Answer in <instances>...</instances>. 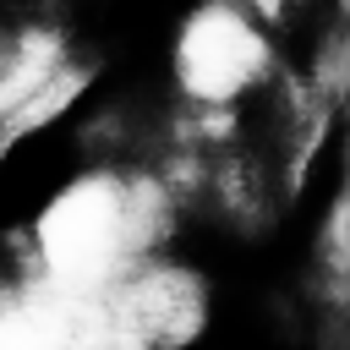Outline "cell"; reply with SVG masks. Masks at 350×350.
<instances>
[{"mask_svg": "<svg viewBox=\"0 0 350 350\" xmlns=\"http://www.w3.org/2000/svg\"><path fill=\"white\" fill-rule=\"evenodd\" d=\"M159 235V197L126 175H82L38 213L44 279L71 295H98L126 279Z\"/></svg>", "mask_w": 350, "mask_h": 350, "instance_id": "obj_1", "label": "cell"}, {"mask_svg": "<svg viewBox=\"0 0 350 350\" xmlns=\"http://www.w3.org/2000/svg\"><path fill=\"white\" fill-rule=\"evenodd\" d=\"M202 328V284L175 262H137L93 295V350H180Z\"/></svg>", "mask_w": 350, "mask_h": 350, "instance_id": "obj_2", "label": "cell"}, {"mask_svg": "<svg viewBox=\"0 0 350 350\" xmlns=\"http://www.w3.org/2000/svg\"><path fill=\"white\" fill-rule=\"evenodd\" d=\"M268 71V38L235 5H202L175 38V77L191 98H235Z\"/></svg>", "mask_w": 350, "mask_h": 350, "instance_id": "obj_3", "label": "cell"}, {"mask_svg": "<svg viewBox=\"0 0 350 350\" xmlns=\"http://www.w3.org/2000/svg\"><path fill=\"white\" fill-rule=\"evenodd\" d=\"M0 350H93V295L49 279L0 295Z\"/></svg>", "mask_w": 350, "mask_h": 350, "instance_id": "obj_4", "label": "cell"}]
</instances>
